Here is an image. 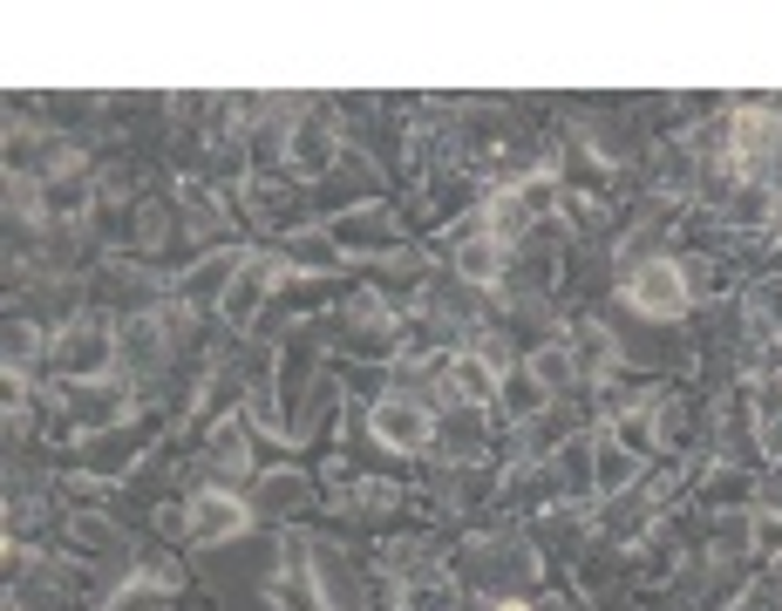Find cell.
Instances as JSON below:
<instances>
[{"label": "cell", "mask_w": 782, "mask_h": 611, "mask_svg": "<svg viewBox=\"0 0 782 611\" xmlns=\"http://www.w3.org/2000/svg\"><path fill=\"white\" fill-rule=\"evenodd\" d=\"M633 306L653 320H674L680 306H687V286H680V272L674 265H640V279H633Z\"/></svg>", "instance_id": "6da1fadb"}, {"label": "cell", "mask_w": 782, "mask_h": 611, "mask_svg": "<svg viewBox=\"0 0 782 611\" xmlns=\"http://www.w3.org/2000/svg\"><path fill=\"white\" fill-rule=\"evenodd\" d=\"M423 428H429V421L408 415V408H388V415H381V435H388V442H423Z\"/></svg>", "instance_id": "7a4b0ae2"}, {"label": "cell", "mask_w": 782, "mask_h": 611, "mask_svg": "<svg viewBox=\"0 0 782 611\" xmlns=\"http://www.w3.org/2000/svg\"><path fill=\"white\" fill-rule=\"evenodd\" d=\"M503 611H518V604H503Z\"/></svg>", "instance_id": "3957f363"}]
</instances>
